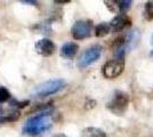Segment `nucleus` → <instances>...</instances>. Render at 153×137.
<instances>
[{"mask_svg": "<svg viewBox=\"0 0 153 137\" xmlns=\"http://www.w3.org/2000/svg\"><path fill=\"white\" fill-rule=\"evenodd\" d=\"M19 118V111H13L8 114H2L0 116V124H9V122H14Z\"/></svg>", "mask_w": 153, "mask_h": 137, "instance_id": "nucleus-13", "label": "nucleus"}, {"mask_svg": "<svg viewBox=\"0 0 153 137\" xmlns=\"http://www.w3.org/2000/svg\"><path fill=\"white\" fill-rule=\"evenodd\" d=\"M125 70V61L123 59H111L106 62L102 69L103 76L106 79L118 78Z\"/></svg>", "mask_w": 153, "mask_h": 137, "instance_id": "nucleus-6", "label": "nucleus"}, {"mask_svg": "<svg viewBox=\"0 0 153 137\" xmlns=\"http://www.w3.org/2000/svg\"><path fill=\"white\" fill-rule=\"evenodd\" d=\"M103 52V47L101 45H93L89 48H87L85 52L79 56L76 65L80 69L87 67V66L91 65L93 63H95L97 59L101 57Z\"/></svg>", "mask_w": 153, "mask_h": 137, "instance_id": "nucleus-4", "label": "nucleus"}, {"mask_svg": "<svg viewBox=\"0 0 153 137\" xmlns=\"http://www.w3.org/2000/svg\"><path fill=\"white\" fill-rule=\"evenodd\" d=\"M82 137H108L106 133L96 127H88L82 130Z\"/></svg>", "mask_w": 153, "mask_h": 137, "instance_id": "nucleus-11", "label": "nucleus"}, {"mask_svg": "<svg viewBox=\"0 0 153 137\" xmlns=\"http://www.w3.org/2000/svg\"><path fill=\"white\" fill-rule=\"evenodd\" d=\"M111 32V26H110V23H100L97 24L95 27V36L98 37V38H103L105 36H108V33Z\"/></svg>", "mask_w": 153, "mask_h": 137, "instance_id": "nucleus-12", "label": "nucleus"}, {"mask_svg": "<svg viewBox=\"0 0 153 137\" xmlns=\"http://www.w3.org/2000/svg\"><path fill=\"white\" fill-rule=\"evenodd\" d=\"M12 98V95L6 87H0V104L6 103Z\"/></svg>", "mask_w": 153, "mask_h": 137, "instance_id": "nucleus-15", "label": "nucleus"}, {"mask_svg": "<svg viewBox=\"0 0 153 137\" xmlns=\"http://www.w3.org/2000/svg\"><path fill=\"white\" fill-rule=\"evenodd\" d=\"M34 49L39 55H41L44 57H49L56 52V46L51 39L44 38V39H40L36 42Z\"/></svg>", "mask_w": 153, "mask_h": 137, "instance_id": "nucleus-7", "label": "nucleus"}, {"mask_svg": "<svg viewBox=\"0 0 153 137\" xmlns=\"http://www.w3.org/2000/svg\"><path fill=\"white\" fill-rule=\"evenodd\" d=\"M53 137H69V136H66L64 134H56V135H54Z\"/></svg>", "mask_w": 153, "mask_h": 137, "instance_id": "nucleus-18", "label": "nucleus"}, {"mask_svg": "<svg viewBox=\"0 0 153 137\" xmlns=\"http://www.w3.org/2000/svg\"><path fill=\"white\" fill-rule=\"evenodd\" d=\"M21 4H26V5L38 6V2H37V1H33V0H23V1H21Z\"/></svg>", "mask_w": 153, "mask_h": 137, "instance_id": "nucleus-16", "label": "nucleus"}, {"mask_svg": "<svg viewBox=\"0 0 153 137\" xmlns=\"http://www.w3.org/2000/svg\"><path fill=\"white\" fill-rule=\"evenodd\" d=\"M94 25L93 22L88 20H80L76 21L71 27V34L73 37V39L76 40H83L89 38L93 34Z\"/></svg>", "mask_w": 153, "mask_h": 137, "instance_id": "nucleus-5", "label": "nucleus"}, {"mask_svg": "<svg viewBox=\"0 0 153 137\" xmlns=\"http://www.w3.org/2000/svg\"><path fill=\"white\" fill-rule=\"evenodd\" d=\"M129 95L125 91L117 90L113 94L111 101L108 103L106 107L115 116H122L127 111L128 105H129Z\"/></svg>", "mask_w": 153, "mask_h": 137, "instance_id": "nucleus-3", "label": "nucleus"}, {"mask_svg": "<svg viewBox=\"0 0 153 137\" xmlns=\"http://www.w3.org/2000/svg\"><path fill=\"white\" fill-rule=\"evenodd\" d=\"M78 49H79V46L76 42H65L61 47L59 54L64 59H72V57H74L76 55Z\"/></svg>", "mask_w": 153, "mask_h": 137, "instance_id": "nucleus-10", "label": "nucleus"}, {"mask_svg": "<svg viewBox=\"0 0 153 137\" xmlns=\"http://www.w3.org/2000/svg\"><path fill=\"white\" fill-rule=\"evenodd\" d=\"M65 86H66V81L63 79H51L34 87V89L31 91V97L40 98L51 96L64 89Z\"/></svg>", "mask_w": 153, "mask_h": 137, "instance_id": "nucleus-2", "label": "nucleus"}, {"mask_svg": "<svg viewBox=\"0 0 153 137\" xmlns=\"http://www.w3.org/2000/svg\"><path fill=\"white\" fill-rule=\"evenodd\" d=\"M104 4L113 13L126 14L129 10L133 1H130V0H115V1H104Z\"/></svg>", "mask_w": 153, "mask_h": 137, "instance_id": "nucleus-9", "label": "nucleus"}, {"mask_svg": "<svg viewBox=\"0 0 153 137\" xmlns=\"http://www.w3.org/2000/svg\"><path fill=\"white\" fill-rule=\"evenodd\" d=\"M130 25H131V20L128 17L126 14H119L110 22L111 31H113V32L122 31L126 27H129Z\"/></svg>", "mask_w": 153, "mask_h": 137, "instance_id": "nucleus-8", "label": "nucleus"}, {"mask_svg": "<svg viewBox=\"0 0 153 137\" xmlns=\"http://www.w3.org/2000/svg\"><path fill=\"white\" fill-rule=\"evenodd\" d=\"M69 2H70V0H63V1L62 0H56L55 1V4H69Z\"/></svg>", "mask_w": 153, "mask_h": 137, "instance_id": "nucleus-17", "label": "nucleus"}, {"mask_svg": "<svg viewBox=\"0 0 153 137\" xmlns=\"http://www.w3.org/2000/svg\"><path fill=\"white\" fill-rule=\"evenodd\" d=\"M53 127V116L49 110L40 111L39 113L27 118L23 124V134L27 136H39L51 130Z\"/></svg>", "mask_w": 153, "mask_h": 137, "instance_id": "nucleus-1", "label": "nucleus"}, {"mask_svg": "<svg viewBox=\"0 0 153 137\" xmlns=\"http://www.w3.org/2000/svg\"><path fill=\"white\" fill-rule=\"evenodd\" d=\"M143 16L146 21L153 20V1H147L144 6V12Z\"/></svg>", "mask_w": 153, "mask_h": 137, "instance_id": "nucleus-14", "label": "nucleus"}, {"mask_svg": "<svg viewBox=\"0 0 153 137\" xmlns=\"http://www.w3.org/2000/svg\"><path fill=\"white\" fill-rule=\"evenodd\" d=\"M152 57H153V52H152Z\"/></svg>", "mask_w": 153, "mask_h": 137, "instance_id": "nucleus-19", "label": "nucleus"}]
</instances>
